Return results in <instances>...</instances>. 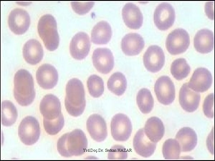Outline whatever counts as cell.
<instances>
[{"label":"cell","mask_w":215,"mask_h":161,"mask_svg":"<svg viewBox=\"0 0 215 161\" xmlns=\"http://www.w3.org/2000/svg\"><path fill=\"white\" fill-rule=\"evenodd\" d=\"M88 142L86 136L81 129H76L66 133L58 139L57 149L61 156L70 157L81 156L86 151Z\"/></svg>","instance_id":"6da1fadb"},{"label":"cell","mask_w":215,"mask_h":161,"mask_svg":"<svg viewBox=\"0 0 215 161\" xmlns=\"http://www.w3.org/2000/svg\"><path fill=\"white\" fill-rule=\"evenodd\" d=\"M13 95L20 105L27 106L31 104L35 97L32 76L27 70L21 69L16 73L14 78Z\"/></svg>","instance_id":"7a4b0ae2"},{"label":"cell","mask_w":215,"mask_h":161,"mask_svg":"<svg viewBox=\"0 0 215 161\" xmlns=\"http://www.w3.org/2000/svg\"><path fill=\"white\" fill-rule=\"evenodd\" d=\"M65 106L68 113L75 117L81 115L86 106L85 93L82 82L77 78L70 79L66 87Z\"/></svg>","instance_id":"3957f363"},{"label":"cell","mask_w":215,"mask_h":161,"mask_svg":"<svg viewBox=\"0 0 215 161\" xmlns=\"http://www.w3.org/2000/svg\"><path fill=\"white\" fill-rule=\"evenodd\" d=\"M37 28L46 48L50 51L56 49L59 45V37L55 18L50 14L43 15L39 20Z\"/></svg>","instance_id":"277c9868"},{"label":"cell","mask_w":215,"mask_h":161,"mask_svg":"<svg viewBox=\"0 0 215 161\" xmlns=\"http://www.w3.org/2000/svg\"><path fill=\"white\" fill-rule=\"evenodd\" d=\"M18 134L21 141L27 145H31L36 143L40 134V128L37 120L31 116L23 118L19 126Z\"/></svg>","instance_id":"5b68a950"},{"label":"cell","mask_w":215,"mask_h":161,"mask_svg":"<svg viewBox=\"0 0 215 161\" xmlns=\"http://www.w3.org/2000/svg\"><path fill=\"white\" fill-rule=\"evenodd\" d=\"M190 44L189 35L185 29L178 28L170 33L166 41V47L171 54L176 55L185 52Z\"/></svg>","instance_id":"8992f818"},{"label":"cell","mask_w":215,"mask_h":161,"mask_svg":"<svg viewBox=\"0 0 215 161\" xmlns=\"http://www.w3.org/2000/svg\"><path fill=\"white\" fill-rule=\"evenodd\" d=\"M111 132L113 139L117 141H125L130 137L132 131V125L126 115L119 113L112 117L110 123Z\"/></svg>","instance_id":"52a82bcc"},{"label":"cell","mask_w":215,"mask_h":161,"mask_svg":"<svg viewBox=\"0 0 215 161\" xmlns=\"http://www.w3.org/2000/svg\"><path fill=\"white\" fill-rule=\"evenodd\" d=\"M154 91L158 100L161 104L169 105L175 99V86L171 79L167 76H162L156 80Z\"/></svg>","instance_id":"ba28073f"},{"label":"cell","mask_w":215,"mask_h":161,"mask_svg":"<svg viewBox=\"0 0 215 161\" xmlns=\"http://www.w3.org/2000/svg\"><path fill=\"white\" fill-rule=\"evenodd\" d=\"M175 18L174 8L170 4L162 3L156 7L153 14V20L157 27L161 30H165L174 24Z\"/></svg>","instance_id":"9c48e42d"},{"label":"cell","mask_w":215,"mask_h":161,"mask_svg":"<svg viewBox=\"0 0 215 161\" xmlns=\"http://www.w3.org/2000/svg\"><path fill=\"white\" fill-rule=\"evenodd\" d=\"M9 28L14 34L19 35L25 33L28 29L30 20L29 13L21 8H15L11 11L8 18Z\"/></svg>","instance_id":"30bf717a"},{"label":"cell","mask_w":215,"mask_h":161,"mask_svg":"<svg viewBox=\"0 0 215 161\" xmlns=\"http://www.w3.org/2000/svg\"><path fill=\"white\" fill-rule=\"evenodd\" d=\"M144 66L152 72L160 71L164 65L165 57L163 50L156 45L150 46L144 54L143 58Z\"/></svg>","instance_id":"8fae6325"},{"label":"cell","mask_w":215,"mask_h":161,"mask_svg":"<svg viewBox=\"0 0 215 161\" xmlns=\"http://www.w3.org/2000/svg\"><path fill=\"white\" fill-rule=\"evenodd\" d=\"M90 47V42L88 35L85 32H79L73 37L70 42V53L75 59L82 60L87 56Z\"/></svg>","instance_id":"7c38bea8"},{"label":"cell","mask_w":215,"mask_h":161,"mask_svg":"<svg viewBox=\"0 0 215 161\" xmlns=\"http://www.w3.org/2000/svg\"><path fill=\"white\" fill-rule=\"evenodd\" d=\"M93 64L96 70L104 74L109 73L114 66V58L111 51L107 48H98L92 56Z\"/></svg>","instance_id":"4fadbf2b"},{"label":"cell","mask_w":215,"mask_h":161,"mask_svg":"<svg viewBox=\"0 0 215 161\" xmlns=\"http://www.w3.org/2000/svg\"><path fill=\"white\" fill-rule=\"evenodd\" d=\"M37 81L44 89H50L57 84L59 79L57 70L52 65L45 64L41 65L36 72Z\"/></svg>","instance_id":"5bb4252c"},{"label":"cell","mask_w":215,"mask_h":161,"mask_svg":"<svg viewBox=\"0 0 215 161\" xmlns=\"http://www.w3.org/2000/svg\"><path fill=\"white\" fill-rule=\"evenodd\" d=\"M212 83V77L210 71L205 68L199 67L194 71L188 86L196 92H203L210 88Z\"/></svg>","instance_id":"9a60e30c"},{"label":"cell","mask_w":215,"mask_h":161,"mask_svg":"<svg viewBox=\"0 0 215 161\" xmlns=\"http://www.w3.org/2000/svg\"><path fill=\"white\" fill-rule=\"evenodd\" d=\"M87 130L92 138L97 142L104 141L108 135L107 124L100 115H90L87 121Z\"/></svg>","instance_id":"2e32d148"},{"label":"cell","mask_w":215,"mask_h":161,"mask_svg":"<svg viewBox=\"0 0 215 161\" xmlns=\"http://www.w3.org/2000/svg\"><path fill=\"white\" fill-rule=\"evenodd\" d=\"M40 112L44 118L51 120L57 118L62 113L59 99L53 94H47L42 98L40 105Z\"/></svg>","instance_id":"e0dca14e"},{"label":"cell","mask_w":215,"mask_h":161,"mask_svg":"<svg viewBox=\"0 0 215 161\" xmlns=\"http://www.w3.org/2000/svg\"><path fill=\"white\" fill-rule=\"evenodd\" d=\"M200 94L191 89L188 83H184L180 89L179 100L180 104L185 111L192 112L196 110L199 105Z\"/></svg>","instance_id":"ac0fdd59"},{"label":"cell","mask_w":215,"mask_h":161,"mask_svg":"<svg viewBox=\"0 0 215 161\" xmlns=\"http://www.w3.org/2000/svg\"><path fill=\"white\" fill-rule=\"evenodd\" d=\"M133 145L136 152L141 156L148 157L154 153L156 143L152 142L145 133L144 128L139 129L133 138Z\"/></svg>","instance_id":"d6986e66"},{"label":"cell","mask_w":215,"mask_h":161,"mask_svg":"<svg viewBox=\"0 0 215 161\" xmlns=\"http://www.w3.org/2000/svg\"><path fill=\"white\" fill-rule=\"evenodd\" d=\"M145 41L143 37L136 33H130L125 35L122 39L121 47L126 55H136L139 54L144 48Z\"/></svg>","instance_id":"ffe728a7"},{"label":"cell","mask_w":215,"mask_h":161,"mask_svg":"<svg viewBox=\"0 0 215 161\" xmlns=\"http://www.w3.org/2000/svg\"><path fill=\"white\" fill-rule=\"evenodd\" d=\"M122 15L124 22L129 28L137 29L142 26L143 15L136 5L131 3L126 4L122 9Z\"/></svg>","instance_id":"44dd1931"},{"label":"cell","mask_w":215,"mask_h":161,"mask_svg":"<svg viewBox=\"0 0 215 161\" xmlns=\"http://www.w3.org/2000/svg\"><path fill=\"white\" fill-rule=\"evenodd\" d=\"M22 53L27 62L32 65L36 64L42 60L44 51L41 43L37 40H28L24 44Z\"/></svg>","instance_id":"7402d4cb"},{"label":"cell","mask_w":215,"mask_h":161,"mask_svg":"<svg viewBox=\"0 0 215 161\" xmlns=\"http://www.w3.org/2000/svg\"><path fill=\"white\" fill-rule=\"evenodd\" d=\"M194 45L196 50L199 53L205 54L211 52L214 46L212 31L206 28L199 30L194 37Z\"/></svg>","instance_id":"603a6c76"},{"label":"cell","mask_w":215,"mask_h":161,"mask_svg":"<svg viewBox=\"0 0 215 161\" xmlns=\"http://www.w3.org/2000/svg\"><path fill=\"white\" fill-rule=\"evenodd\" d=\"M175 138L182 151H191L197 145V134L193 129L189 127H183L179 129Z\"/></svg>","instance_id":"cb8c5ba5"},{"label":"cell","mask_w":215,"mask_h":161,"mask_svg":"<svg viewBox=\"0 0 215 161\" xmlns=\"http://www.w3.org/2000/svg\"><path fill=\"white\" fill-rule=\"evenodd\" d=\"M145 134L153 142L157 143L162 138L165 133L163 123L160 119L153 117L147 120L144 128Z\"/></svg>","instance_id":"d4e9b609"},{"label":"cell","mask_w":215,"mask_h":161,"mask_svg":"<svg viewBox=\"0 0 215 161\" xmlns=\"http://www.w3.org/2000/svg\"><path fill=\"white\" fill-rule=\"evenodd\" d=\"M112 35V29L109 23L104 21H100L91 30V41L96 44H107L110 40Z\"/></svg>","instance_id":"484cf974"},{"label":"cell","mask_w":215,"mask_h":161,"mask_svg":"<svg viewBox=\"0 0 215 161\" xmlns=\"http://www.w3.org/2000/svg\"><path fill=\"white\" fill-rule=\"evenodd\" d=\"M108 89L116 95H122L126 91L127 81L125 75L121 72H116L112 74L107 82Z\"/></svg>","instance_id":"4316f807"},{"label":"cell","mask_w":215,"mask_h":161,"mask_svg":"<svg viewBox=\"0 0 215 161\" xmlns=\"http://www.w3.org/2000/svg\"><path fill=\"white\" fill-rule=\"evenodd\" d=\"M18 117L17 109L10 101H3L1 104V120L2 124L10 126L16 122Z\"/></svg>","instance_id":"83f0119b"},{"label":"cell","mask_w":215,"mask_h":161,"mask_svg":"<svg viewBox=\"0 0 215 161\" xmlns=\"http://www.w3.org/2000/svg\"><path fill=\"white\" fill-rule=\"evenodd\" d=\"M138 107L143 114H147L152 110L154 106V100L150 91L146 88L140 89L136 96Z\"/></svg>","instance_id":"f1b7e54d"},{"label":"cell","mask_w":215,"mask_h":161,"mask_svg":"<svg viewBox=\"0 0 215 161\" xmlns=\"http://www.w3.org/2000/svg\"><path fill=\"white\" fill-rule=\"evenodd\" d=\"M191 67L186 59L178 58L174 60L171 66V72L173 77L178 80L186 78L189 74Z\"/></svg>","instance_id":"f546056e"},{"label":"cell","mask_w":215,"mask_h":161,"mask_svg":"<svg viewBox=\"0 0 215 161\" xmlns=\"http://www.w3.org/2000/svg\"><path fill=\"white\" fill-rule=\"evenodd\" d=\"M162 152L165 159L177 160L179 159L180 154V147L176 139H168L163 144Z\"/></svg>","instance_id":"4dcf8cb0"},{"label":"cell","mask_w":215,"mask_h":161,"mask_svg":"<svg viewBox=\"0 0 215 161\" xmlns=\"http://www.w3.org/2000/svg\"><path fill=\"white\" fill-rule=\"evenodd\" d=\"M87 86L90 95L94 97H98L103 93L104 81L102 78L96 75H92L88 78Z\"/></svg>","instance_id":"1f68e13d"},{"label":"cell","mask_w":215,"mask_h":161,"mask_svg":"<svg viewBox=\"0 0 215 161\" xmlns=\"http://www.w3.org/2000/svg\"><path fill=\"white\" fill-rule=\"evenodd\" d=\"M43 124L46 132L50 135L57 134L63 128L64 125V119L62 114L57 118L49 120L44 118Z\"/></svg>","instance_id":"d6a6232c"},{"label":"cell","mask_w":215,"mask_h":161,"mask_svg":"<svg viewBox=\"0 0 215 161\" xmlns=\"http://www.w3.org/2000/svg\"><path fill=\"white\" fill-rule=\"evenodd\" d=\"M128 157L126 148L119 145L113 146L108 153V158L109 160H124Z\"/></svg>","instance_id":"836d02e7"},{"label":"cell","mask_w":215,"mask_h":161,"mask_svg":"<svg viewBox=\"0 0 215 161\" xmlns=\"http://www.w3.org/2000/svg\"><path fill=\"white\" fill-rule=\"evenodd\" d=\"M93 1H72L71 4L72 8L77 14L82 15L87 13L93 7Z\"/></svg>","instance_id":"e575fe53"},{"label":"cell","mask_w":215,"mask_h":161,"mask_svg":"<svg viewBox=\"0 0 215 161\" xmlns=\"http://www.w3.org/2000/svg\"><path fill=\"white\" fill-rule=\"evenodd\" d=\"M203 110L205 115L209 118L214 117V94L208 95L205 97L203 104Z\"/></svg>","instance_id":"d590c367"}]
</instances>
